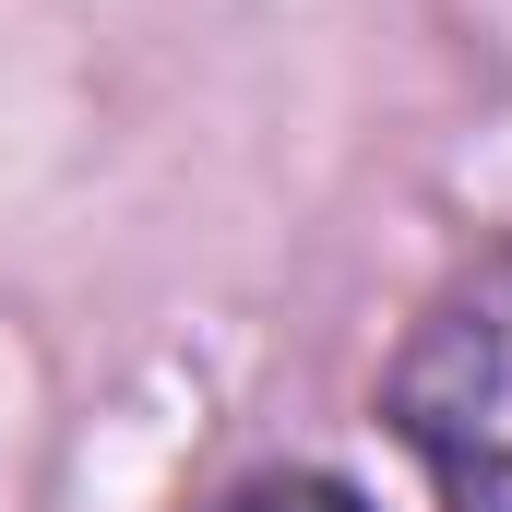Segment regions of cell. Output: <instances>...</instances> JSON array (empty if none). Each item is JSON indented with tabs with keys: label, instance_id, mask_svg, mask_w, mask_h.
<instances>
[{
	"label": "cell",
	"instance_id": "6da1fadb",
	"mask_svg": "<svg viewBox=\"0 0 512 512\" xmlns=\"http://www.w3.org/2000/svg\"><path fill=\"white\" fill-rule=\"evenodd\" d=\"M393 429L441 512H512V251L453 274L393 358Z\"/></svg>",
	"mask_w": 512,
	"mask_h": 512
},
{
	"label": "cell",
	"instance_id": "7a4b0ae2",
	"mask_svg": "<svg viewBox=\"0 0 512 512\" xmlns=\"http://www.w3.org/2000/svg\"><path fill=\"white\" fill-rule=\"evenodd\" d=\"M215 512H370L346 477H251V489H227Z\"/></svg>",
	"mask_w": 512,
	"mask_h": 512
}]
</instances>
